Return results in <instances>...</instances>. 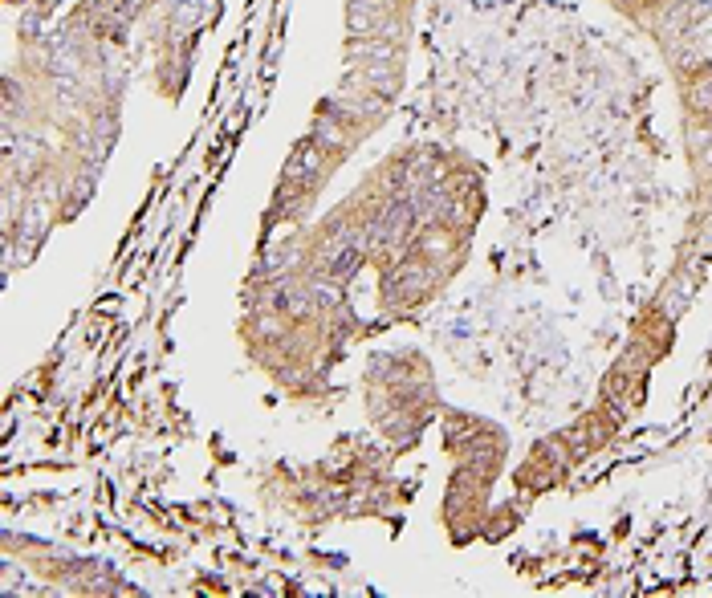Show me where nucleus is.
Wrapping results in <instances>:
<instances>
[{"instance_id": "obj_1", "label": "nucleus", "mask_w": 712, "mask_h": 598, "mask_svg": "<svg viewBox=\"0 0 712 598\" xmlns=\"http://www.w3.org/2000/svg\"><path fill=\"white\" fill-rule=\"evenodd\" d=\"M322 163H326V147H318L314 139L302 143L298 151L289 155V163H285V184L289 188H310L314 179L322 175Z\"/></svg>"}]
</instances>
